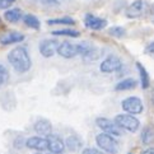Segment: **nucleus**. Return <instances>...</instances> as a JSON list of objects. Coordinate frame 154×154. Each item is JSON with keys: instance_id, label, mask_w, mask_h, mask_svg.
Here are the masks:
<instances>
[{"instance_id": "13", "label": "nucleus", "mask_w": 154, "mask_h": 154, "mask_svg": "<svg viewBox=\"0 0 154 154\" xmlns=\"http://www.w3.org/2000/svg\"><path fill=\"white\" fill-rule=\"evenodd\" d=\"M24 38L26 36L17 31H8L0 35V43L7 46V45H12V43H19L24 41Z\"/></svg>"}, {"instance_id": "26", "label": "nucleus", "mask_w": 154, "mask_h": 154, "mask_svg": "<svg viewBox=\"0 0 154 154\" xmlns=\"http://www.w3.org/2000/svg\"><path fill=\"white\" fill-rule=\"evenodd\" d=\"M13 3H15V0H0V10H3V9L8 10Z\"/></svg>"}, {"instance_id": "36", "label": "nucleus", "mask_w": 154, "mask_h": 154, "mask_svg": "<svg viewBox=\"0 0 154 154\" xmlns=\"http://www.w3.org/2000/svg\"><path fill=\"white\" fill-rule=\"evenodd\" d=\"M50 154H51V153H50Z\"/></svg>"}, {"instance_id": "27", "label": "nucleus", "mask_w": 154, "mask_h": 154, "mask_svg": "<svg viewBox=\"0 0 154 154\" xmlns=\"http://www.w3.org/2000/svg\"><path fill=\"white\" fill-rule=\"evenodd\" d=\"M145 54L149 55V56H152V57H154V41L150 42L149 45L145 47Z\"/></svg>"}, {"instance_id": "10", "label": "nucleus", "mask_w": 154, "mask_h": 154, "mask_svg": "<svg viewBox=\"0 0 154 154\" xmlns=\"http://www.w3.org/2000/svg\"><path fill=\"white\" fill-rule=\"evenodd\" d=\"M59 41L56 40H43L40 42V46H38V50H40V54L43 57H52L55 52L57 51L59 47Z\"/></svg>"}, {"instance_id": "17", "label": "nucleus", "mask_w": 154, "mask_h": 154, "mask_svg": "<svg viewBox=\"0 0 154 154\" xmlns=\"http://www.w3.org/2000/svg\"><path fill=\"white\" fill-rule=\"evenodd\" d=\"M136 69L139 71V75H140V85L143 89H148L150 87V76L148 74L146 69L143 66V64L140 63H136Z\"/></svg>"}, {"instance_id": "20", "label": "nucleus", "mask_w": 154, "mask_h": 154, "mask_svg": "<svg viewBox=\"0 0 154 154\" xmlns=\"http://www.w3.org/2000/svg\"><path fill=\"white\" fill-rule=\"evenodd\" d=\"M65 145H66V148L69 150L71 152H76V150H79L80 149V146H82V141L78 136H75V135H71L69 136L66 141H65Z\"/></svg>"}, {"instance_id": "34", "label": "nucleus", "mask_w": 154, "mask_h": 154, "mask_svg": "<svg viewBox=\"0 0 154 154\" xmlns=\"http://www.w3.org/2000/svg\"><path fill=\"white\" fill-rule=\"evenodd\" d=\"M0 22H2V19H0Z\"/></svg>"}, {"instance_id": "15", "label": "nucleus", "mask_w": 154, "mask_h": 154, "mask_svg": "<svg viewBox=\"0 0 154 154\" xmlns=\"http://www.w3.org/2000/svg\"><path fill=\"white\" fill-rule=\"evenodd\" d=\"M33 129H35V133L38 134L41 137H43V136L47 137L48 135H51L52 125L47 119H38L35 122Z\"/></svg>"}, {"instance_id": "24", "label": "nucleus", "mask_w": 154, "mask_h": 154, "mask_svg": "<svg viewBox=\"0 0 154 154\" xmlns=\"http://www.w3.org/2000/svg\"><path fill=\"white\" fill-rule=\"evenodd\" d=\"M125 33H126V29L124 28V27H121V26H113V27H111V28L108 29V35L112 36V37H116V38L124 37Z\"/></svg>"}, {"instance_id": "33", "label": "nucleus", "mask_w": 154, "mask_h": 154, "mask_svg": "<svg viewBox=\"0 0 154 154\" xmlns=\"http://www.w3.org/2000/svg\"><path fill=\"white\" fill-rule=\"evenodd\" d=\"M35 154H42V153H40V152H37V153H35Z\"/></svg>"}, {"instance_id": "1", "label": "nucleus", "mask_w": 154, "mask_h": 154, "mask_svg": "<svg viewBox=\"0 0 154 154\" xmlns=\"http://www.w3.org/2000/svg\"><path fill=\"white\" fill-rule=\"evenodd\" d=\"M8 61L19 74L27 73L32 66V60L24 46H17L8 54Z\"/></svg>"}, {"instance_id": "3", "label": "nucleus", "mask_w": 154, "mask_h": 154, "mask_svg": "<svg viewBox=\"0 0 154 154\" xmlns=\"http://www.w3.org/2000/svg\"><path fill=\"white\" fill-rule=\"evenodd\" d=\"M96 143L100 149L108 154H116L119 152V143L113 136L101 133L96 136Z\"/></svg>"}, {"instance_id": "14", "label": "nucleus", "mask_w": 154, "mask_h": 154, "mask_svg": "<svg viewBox=\"0 0 154 154\" xmlns=\"http://www.w3.org/2000/svg\"><path fill=\"white\" fill-rule=\"evenodd\" d=\"M26 146L28 149H33L42 153L43 150H47V139L41 136H31L26 140Z\"/></svg>"}, {"instance_id": "2", "label": "nucleus", "mask_w": 154, "mask_h": 154, "mask_svg": "<svg viewBox=\"0 0 154 154\" xmlns=\"http://www.w3.org/2000/svg\"><path fill=\"white\" fill-rule=\"evenodd\" d=\"M113 122L116 124L121 130L124 129L126 131H130V133H136L140 128V121L135 116H133V115H128V113L117 115V116L115 117Z\"/></svg>"}, {"instance_id": "11", "label": "nucleus", "mask_w": 154, "mask_h": 154, "mask_svg": "<svg viewBox=\"0 0 154 154\" xmlns=\"http://www.w3.org/2000/svg\"><path fill=\"white\" fill-rule=\"evenodd\" d=\"M56 52L64 59H73L78 56V45H74V43H70L68 41L61 42L59 43Z\"/></svg>"}, {"instance_id": "8", "label": "nucleus", "mask_w": 154, "mask_h": 154, "mask_svg": "<svg viewBox=\"0 0 154 154\" xmlns=\"http://www.w3.org/2000/svg\"><path fill=\"white\" fill-rule=\"evenodd\" d=\"M121 68H122V61H121V59L119 56H116V55H108L100 65V70L106 74L119 71Z\"/></svg>"}, {"instance_id": "21", "label": "nucleus", "mask_w": 154, "mask_h": 154, "mask_svg": "<svg viewBox=\"0 0 154 154\" xmlns=\"http://www.w3.org/2000/svg\"><path fill=\"white\" fill-rule=\"evenodd\" d=\"M47 24H60V26H74L75 24V19L71 17H63V18H54V19H48Z\"/></svg>"}, {"instance_id": "29", "label": "nucleus", "mask_w": 154, "mask_h": 154, "mask_svg": "<svg viewBox=\"0 0 154 154\" xmlns=\"http://www.w3.org/2000/svg\"><path fill=\"white\" fill-rule=\"evenodd\" d=\"M149 19H150V22L154 24V3H153V5L150 7V9H149Z\"/></svg>"}, {"instance_id": "23", "label": "nucleus", "mask_w": 154, "mask_h": 154, "mask_svg": "<svg viewBox=\"0 0 154 154\" xmlns=\"http://www.w3.org/2000/svg\"><path fill=\"white\" fill-rule=\"evenodd\" d=\"M154 140V130L152 128H145L141 133V141L144 144H152Z\"/></svg>"}, {"instance_id": "6", "label": "nucleus", "mask_w": 154, "mask_h": 154, "mask_svg": "<svg viewBox=\"0 0 154 154\" xmlns=\"http://www.w3.org/2000/svg\"><path fill=\"white\" fill-rule=\"evenodd\" d=\"M121 107L125 112H128L129 115H139L143 112V109H144V106H143V102L139 97H128L125 98V100L121 102Z\"/></svg>"}, {"instance_id": "32", "label": "nucleus", "mask_w": 154, "mask_h": 154, "mask_svg": "<svg viewBox=\"0 0 154 154\" xmlns=\"http://www.w3.org/2000/svg\"><path fill=\"white\" fill-rule=\"evenodd\" d=\"M152 102H153V104H154V89H153V92H152Z\"/></svg>"}, {"instance_id": "28", "label": "nucleus", "mask_w": 154, "mask_h": 154, "mask_svg": "<svg viewBox=\"0 0 154 154\" xmlns=\"http://www.w3.org/2000/svg\"><path fill=\"white\" fill-rule=\"evenodd\" d=\"M82 154H103V152L96 149V148H85Z\"/></svg>"}, {"instance_id": "4", "label": "nucleus", "mask_w": 154, "mask_h": 154, "mask_svg": "<svg viewBox=\"0 0 154 154\" xmlns=\"http://www.w3.org/2000/svg\"><path fill=\"white\" fill-rule=\"evenodd\" d=\"M148 9H149V5H148L146 0H135L126 8L125 14L129 19H136L144 15L148 12Z\"/></svg>"}, {"instance_id": "30", "label": "nucleus", "mask_w": 154, "mask_h": 154, "mask_svg": "<svg viewBox=\"0 0 154 154\" xmlns=\"http://www.w3.org/2000/svg\"><path fill=\"white\" fill-rule=\"evenodd\" d=\"M141 154H154V148H148V149H145Z\"/></svg>"}, {"instance_id": "31", "label": "nucleus", "mask_w": 154, "mask_h": 154, "mask_svg": "<svg viewBox=\"0 0 154 154\" xmlns=\"http://www.w3.org/2000/svg\"><path fill=\"white\" fill-rule=\"evenodd\" d=\"M45 2V4H54V5H57V0H43Z\"/></svg>"}, {"instance_id": "35", "label": "nucleus", "mask_w": 154, "mask_h": 154, "mask_svg": "<svg viewBox=\"0 0 154 154\" xmlns=\"http://www.w3.org/2000/svg\"><path fill=\"white\" fill-rule=\"evenodd\" d=\"M129 154H130V153H129Z\"/></svg>"}, {"instance_id": "7", "label": "nucleus", "mask_w": 154, "mask_h": 154, "mask_svg": "<svg viewBox=\"0 0 154 154\" xmlns=\"http://www.w3.org/2000/svg\"><path fill=\"white\" fill-rule=\"evenodd\" d=\"M97 126L100 128L104 134H108L111 136H121L122 135V130L113 122L112 120L106 119V117H98L96 120Z\"/></svg>"}, {"instance_id": "19", "label": "nucleus", "mask_w": 154, "mask_h": 154, "mask_svg": "<svg viewBox=\"0 0 154 154\" xmlns=\"http://www.w3.org/2000/svg\"><path fill=\"white\" fill-rule=\"evenodd\" d=\"M22 20H23V23H24L27 27H29V28H32V29H40V27H41L40 19H38L36 15L31 14V13L23 15Z\"/></svg>"}, {"instance_id": "12", "label": "nucleus", "mask_w": 154, "mask_h": 154, "mask_svg": "<svg viewBox=\"0 0 154 154\" xmlns=\"http://www.w3.org/2000/svg\"><path fill=\"white\" fill-rule=\"evenodd\" d=\"M46 139H47V150H50L51 154H61L64 152L65 144L59 135L51 134Z\"/></svg>"}, {"instance_id": "22", "label": "nucleus", "mask_w": 154, "mask_h": 154, "mask_svg": "<svg viewBox=\"0 0 154 154\" xmlns=\"http://www.w3.org/2000/svg\"><path fill=\"white\" fill-rule=\"evenodd\" d=\"M51 33L54 36H66V37H79L80 33L79 31H75V29H69V28H65V29H57V31H52Z\"/></svg>"}, {"instance_id": "9", "label": "nucleus", "mask_w": 154, "mask_h": 154, "mask_svg": "<svg viewBox=\"0 0 154 154\" xmlns=\"http://www.w3.org/2000/svg\"><path fill=\"white\" fill-rule=\"evenodd\" d=\"M84 26L88 29L92 31H101L107 27V20L104 18L97 17V15L92 13H87L84 15Z\"/></svg>"}, {"instance_id": "18", "label": "nucleus", "mask_w": 154, "mask_h": 154, "mask_svg": "<svg viewBox=\"0 0 154 154\" xmlns=\"http://www.w3.org/2000/svg\"><path fill=\"white\" fill-rule=\"evenodd\" d=\"M137 84V80L134 79V78H126L124 80L119 82L115 87V89L116 91H130V89H134Z\"/></svg>"}, {"instance_id": "5", "label": "nucleus", "mask_w": 154, "mask_h": 154, "mask_svg": "<svg viewBox=\"0 0 154 154\" xmlns=\"http://www.w3.org/2000/svg\"><path fill=\"white\" fill-rule=\"evenodd\" d=\"M78 55H80L85 61H94L100 57V50L93 43L83 41L78 43Z\"/></svg>"}, {"instance_id": "25", "label": "nucleus", "mask_w": 154, "mask_h": 154, "mask_svg": "<svg viewBox=\"0 0 154 154\" xmlns=\"http://www.w3.org/2000/svg\"><path fill=\"white\" fill-rule=\"evenodd\" d=\"M8 80H9V71L3 64H0V87L4 85Z\"/></svg>"}, {"instance_id": "16", "label": "nucleus", "mask_w": 154, "mask_h": 154, "mask_svg": "<svg viewBox=\"0 0 154 154\" xmlns=\"http://www.w3.org/2000/svg\"><path fill=\"white\" fill-rule=\"evenodd\" d=\"M22 18H23V12L19 8H12L8 9L7 12L4 13V19L9 22V23H17Z\"/></svg>"}]
</instances>
